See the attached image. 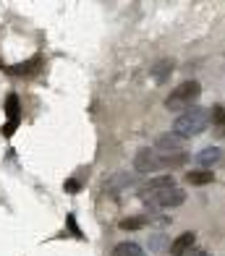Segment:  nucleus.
I'll use <instances>...</instances> for the list:
<instances>
[{
    "label": "nucleus",
    "mask_w": 225,
    "mask_h": 256,
    "mask_svg": "<svg viewBox=\"0 0 225 256\" xmlns=\"http://www.w3.org/2000/svg\"><path fill=\"white\" fill-rule=\"evenodd\" d=\"M181 162H186V152L183 154H162L155 146L152 149L144 146L136 152L134 168H136V172H157V170H165V168H175V165H181Z\"/></svg>",
    "instance_id": "nucleus-1"
},
{
    "label": "nucleus",
    "mask_w": 225,
    "mask_h": 256,
    "mask_svg": "<svg viewBox=\"0 0 225 256\" xmlns=\"http://www.w3.org/2000/svg\"><path fill=\"white\" fill-rule=\"evenodd\" d=\"M209 118H212L209 110H204V108H191V110L181 112L178 118L173 120V134L181 136V138L199 136L202 131H207V128H209Z\"/></svg>",
    "instance_id": "nucleus-2"
},
{
    "label": "nucleus",
    "mask_w": 225,
    "mask_h": 256,
    "mask_svg": "<svg viewBox=\"0 0 225 256\" xmlns=\"http://www.w3.org/2000/svg\"><path fill=\"white\" fill-rule=\"evenodd\" d=\"M199 94H202V84H199V81H194V78L191 81H183V84H178L168 94L165 108H168L170 112H186V110L196 108Z\"/></svg>",
    "instance_id": "nucleus-3"
},
{
    "label": "nucleus",
    "mask_w": 225,
    "mask_h": 256,
    "mask_svg": "<svg viewBox=\"0 0 225 256\" xmlns=\"http://www.w3.org/2000/svg\"><path fill=\"white\" fill-rule=\"evenodd\" d=\"M139 199L144 204H149L152 209H173V206H181L186 202V191L178 188V186H170V188H162V191L139 194Z\"/></svg>",
    "instance_id": "nucleus-4"
},
{
    "label": "nucleus",
    "mask_w": 225,
    "mask_h": 256,
    "mask_svg": "<svg viewBox=\"0 0 225 256\" xmlns=\"http://www.w3.org/2000/svg\"><path fill=\"white\" fill-rule=\"evenodd\" d=\"M155 149H157V152H162V154H183V138L175 136L173 131L170 134H162V136H157Z\"/></svg>",
    "instance_id": "nucleus-5"
},
{
    "label": "nucleus",
    "mask_w": 225,
    "mask_h": 256,
    "mask_svg": "<svg viewBox=\"0 0 225 256\" xmlns=\"http://www.w3.org/2000/svg\"><path fill=\"white\" fill-rule=\"evenodd\" d=\"M173 74V58H160V60H155L149 66V76L157 81V84H162V81H168Z\"/></svg>",
    "instance_id": "nucleus-6"
},
{
    "label": "nucleus",
    "mask_w": 225,
    "mask_h": 256,
    "mask_svg": "<svg viewBox=\"0 0 225 256\" xmlns=\"http://www.w3.org/2000/svg\"><path fill=\"white\" fill-rule=\"evenodd\" d=\"M194 243H196L194 232H181V236L170 243V256H186L188 251L194 248Z\"/></svg>",
    "instance_id": "nucleus-7"
},
{
    "label": "nucleus",
    "mask_w": 225,
    "mask_h": 256,
    "mask_svg": "<svg viewBox=\"0 0 225 256\" xmlns=\"http://www.w3.org/2000/svg\"><path fill=\"white\" fill-rule=\"evenodd\" d=\"M40 66H42V55H34L29 63L8 66V68H6V74H11V76H29V74H34V71H40Z\"/></svg>",
    "instance_id": "nucleus-8"
},
{
    "label": "nucleus",
    "mask_w": 225,
    "mask_h": 256,
    "mask_svg": "<svg viewBox=\"0 0 225 256\" xmlns=\"http://www.w3.org/2000/svg\"><path fill=\"white\" fill-rule=\"evenodd\" d=\"M220 160H222V149L220 146H207V149H202V152L196 154V162L202 165V170H209L212 165H217Z\"/></svg>",
    "instance_id": "nucleus-9"
},
{
    "label": "nucleus",
    "mask_w": 225,
    "mask_h": 256,
    "mask_svg": "<svg viewBox=\"0 0 225 256\" xmlns=\"http://www.w3.org/2000/svg\"><path fill=\"white\" fill-rule=\"evenodd\" d=\"M186 183H191V186H209V183H215V176H212V170H188L186 172Z\"/></svg>",
    "instance_id": "nucleus-10"
},
{
    "label": "nucleus",
    "mask_w": 225,
    "mask_h": 256,
    "mask_svg": "<svg viewBox=\"0 0 225 256\" xmlns=\"http://www.w3.org/2000/svg\"><path fill=\"white\" fill-rule=\"evenodd\" d=\"M113 256H147L144 248L139 246V243H131V240H123V243H118Z\"/></svg>",
    "instance_id": "nucleus-11"
},
{
    "label": "nucleus",
    "mask_w": 225,
    "mask_h": 256,
    "mask_svg": "<svg viewBox=\"0 0 225 256\" xmlns=\"http://www.w3.org/2000/svg\"><path fill=\"white\" fill-rule=\"evenodd\" d=\"M170 186H175V180L173 178H168V176H162V178H152L147 186H141L139 188V194H152V191H162V188H170Z\"/></svg>",
    "instance_id": "nucleus-12"
},
{
    "label": "nucleus",
    "mask_w": 225,
    "mask_h": 256,
    "mask_svg": "<svg viewBox=\"0 0 225 256\" xmlns=\"http://www.w3.org/2000/svg\"><path fill=\"white\" fill-rule=\"evenodd\" d=\"M131 183H134V178L126 176V172H121V176H115V178L108 180V186H105V194H118L121 188H128Z\"/></svg>",
    "instance_id": "nucleus-13"
},
{
    "label": "nucleus",
    "mask_w": 225,
    "mask_h": 256,
    "mask_svg": "<svg viewBox=\"0 0 225 256\" xmlns=\"http://www.w3.org/2000/svg\"><path fill=\"white\" fill-rule=\"evenodd\" d=\"M212 131H215V136L217 138H222L225 136V110H222V104H215L212 108Z\"/></svg>",
    "instance_id": "nucleus-14"
},
{
    "label": "nucleus",
    "mask_w": 225,
    "mask_h": 256,
    "mask_svg": "<svg viewBox=\"0 0 225 256\" xmlns=\"http://www.w3.org/2000/svg\"><path fill=\"white\" fill-rule=\"evenodd\" d=\"M147 222H152V214L147 217V214H136V217H126V220H121V230H139V228H144Z\"/></svg>",
    "instance_id": "nucleus-15"
},
{
    "label": "nucleus",
    "mask_w": 225,
    "mask_h": 256,
    "mask_svg": "<svg viewBox=\"0 0 225 256\" xmlns=\"http://www.w3.org/2000/svg\"><path fill=\"white\" fill-rule=\"evenodd\" d=\"M6 112H8V123H19V97L16 94H8Z\"/></svg>",
    "instance_id": "nucleus-16"
},
{
    "label": "nucleus",
    "mask_w": 225,
    "mask_h": 256,
    "mask_svg": "<svg viewBox=\"0 0 225 256\" xmlns=\"http://www.w3.org/2000/svg\"><path fill=\"white\" fill-rule=\"evenodd\" d=\"M63 188H66L68 194H79V191H81V186H79V180H76V178H68V180L63 183Z\"/></svg>",
    "instance_id": "nucleus-17"
},
{
    "label": "nucleus",
    "mask_w": 225,
    "mask_h": 256,
    "mask_svg": "<svg viewBox=\"0 0 225 256\" xmlns=\"http://www.w3.org/2000/svg\"><path fill=\"white\" fill-rule=\"evenodd\" d=\"M186 256H209V251H207V248H199V246H194V248L188 251Z\"/></svg>",
    "instance_id": "nucleus-18"
},
{
    "label": "nucleus",
    "mask_w": 225,
    "mask_h": 256,
    "mask_svg": "<svg viewBox=\"0 0 225 256\" xmlns=\"http://www.w3.org/2000/svg\"><path fill=\"white\" fill-rule=\"evenodd\" d=\"M152 246H155V251H165V238H155V240H152Z\"/></svg>",
    "instance_id": "nucleus-19"
}]
</instances>
